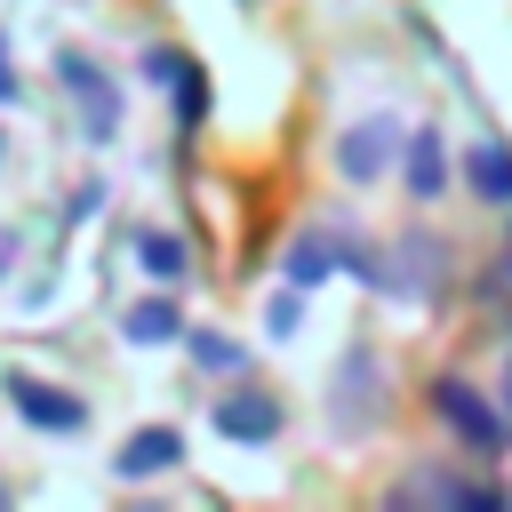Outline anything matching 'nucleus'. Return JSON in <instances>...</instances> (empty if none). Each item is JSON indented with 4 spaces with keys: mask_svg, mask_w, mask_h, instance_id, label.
I'll list each match as a JSON object with an SVG mask.
<instances>
[{
    "mask_svg": "<svg viewBox=\"0 0 512 512\" xmlns=\"http://www.w3.org/2000/svg\"><path fill=\"white\" fill-rule=\"evenodd\" d=\"M8 392H16V408H24L32 424H48V432H80V416H88L72 392H48V384H32V376H16Z\"/></svg>",
    "mask_w": 512,
    "mask_h": 512,
    "instance_id": "obj_1",
    "label": "nucleus"
},
{
    "mask_svg": "<svg viewBox=\"0 0 512 512\" xmlns=\"http://www.w3.org/2000/svg\"><path fill=\"white\" fill-rule=\"evenodd\" d=\"M440 416H448V424H456L464 440H480V448H488V440L504 432V424H496V416L480 408V392H472V384H440Z\"/></svg>",
    "mask_w": 512,
    "mask_h": 512,
    "instance_id": "obj_2",
    "label": "nucleus"
},
{
    "mask_svg": "<svg viewBox=\"0 0 512 512\" xmlns=\"http://www.w3.org/2000/svg\"><path fill=\"white\" fill-rule=\"evenodd\" d=\"M216 424H224L232 440H264V432L280 424V408H272V400H256V392H240V400H224V408H216Z\"/></svg>",
    "mask_w": 512,
    "mask_h": 512,
    "instance_id": "obj_3",
    "label": "nucleus"
},
{
    "mask_svg": "<svg viewBox=\"0 0 512 512\" xmlns=\"http://www.w3.org/2000/svg\"><path fill=\"white\" fill-rule=\"evenodd\" d=\"M176 448H184L176 432H136V440L120 448V472H168V464H176Z\"/></svg>",
    "mask_w": 512,
    "mask_h": 512,
    "instance_id": "obj_4",
    "label": "nucleus"
},
{
    "mask_svg": "<svg viewBox=\"0 0 512 512\" xmlns=\"http://www.w3.org/2000/svg\"><path fill=\"white\" fill-rule=\"evenodd\" d=\"M336 160H344V176H376V168L392 160V128H360V136H352Z\"/></svg>",
    "mask_w": 512,
    "mask_h": 512,
    "instance_id": "obj_5",
    "label": "nucleus"
},
{
    "mask_svg": "<svg viewBox=\"0 0 512 512\" xmlns=\"http://www.w3.org/2000/svg\"><path fill=\"white\" fill-rule=\"evenodd\" d=\"M472 184H480L488 200H512V160H504V144H472Z\"/></svg>",
    "mask_w": 512,
    "mask_h": 512,
    "instance_id": "obj_6",
    "label": "nucleus"
},
{
    "mask_svg": "<svg viewBox=\"0 0 512 512\" xmlns=\"http://www.w3.org/2000/svg\"><path fill=\"white\" fill-rule=\"evenodd\" d=\"M128 336H136V344H160V336H176V312H168V304H136V312H128Z\"/></svg>",
    "mask_w": 512,
    "mask_h": 512,
    "instance_id": "obj_7",
    "label": "nucleus"
},
{
    "mask_svg": "<svg viewBox=\"0 0 512 512\" xmlns=\"http://www.w3.org/2000/svg\"><path fill=\"white\" fill-rule=\"evenodd\" d=\"M408 176H416V192H440V136H416V152H408Z\"/></svg>",
    "mask_w": 512,
    "mask_h": 512,
    "instance_id": "obj_8",
    "label": "nucleus"
},
{
    "mask_svg": "<svg viewBox=\"0 0 512 512\" xmlns=\"http://www.w3.org/2000/svg\"><path fill=\"white\" fill-rule=\"evenodd\" d=\"M136 248H144V264H152V280H176V264H184V256H176V240H160V232H144Z\"/></svg>",
    "mask_w": 512,
    "mask_h": 512,
    "instance_id": "obj_9",
    "label": "nucleus"
},
{
    "mask_svg": "<svg viewBox=\"0 0 512 512\" xmlns=\"http://www.w3.org/2000/svg\"><path fill=\"white\" fill-rule=\"evenodd\" d=\"M288 272H296L304 288H312V280H328V248H312V240H304V248L288 256Z\"/></svg>",
    "mask_w": 512,
    "mask_h": 512,
    "instance_id": "obj_10",
    "label": "nucleus"
}]
</instances>
